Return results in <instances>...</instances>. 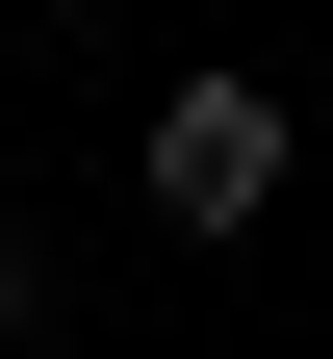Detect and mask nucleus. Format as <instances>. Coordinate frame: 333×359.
Listing matches in <instances>:
<instances>
[{"mask_svg": "<svg viewBox=\"0 0 333 359\" xmlns=\"http://www.w3.org/2000/svg\"><path fill=\"white\" fill-rule=\"evenodd\" d=\"M128 180H154V231H257L282 205V103L257 77H179V103L128 128Z\"/></svg>", "mask_w": 333, "mask_h": 359, "instance_id": "f257e3e1", "label": "nucleus"}, {"mask_svg": "<svg viewBox=\"0 0 333 359\" xmlns=\"http://www.w3.org/2000/svg\"><path fill=\"white\" fill-rule=\"evenodd\" d=\"M26 308H52V257H26V231H0V334H26Z\"/></svg>", "mask_w": 333, "mask_h": 359, "instance_id": "f03ea898", "label": "nucleus"}]
</instances>
